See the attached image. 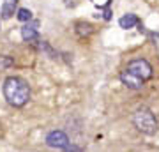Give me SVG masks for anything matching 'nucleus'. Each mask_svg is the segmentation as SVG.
Segmentation results:
<instances>
[{
  "mask_svg": "<svg viewBox=\"0 0 159 152\" xmlns=\"http://www.w3.org/2000/svg\"><path fill=\"white\" fill-rule=\"evenodd\" d=\"M4 97L11 106L21 108L25 106L30 99V87L23 78L18 76H9L4 81Z\"/></svg>",
  "mask_w": 159,
  "mask_h": 152,
  "instance_id": "1",
  "label": "nucleus"
},
{
  "mask_svg": "<svg viewBox=\"0 0 159 152\" xmlns=\"http://www.w3.org/2000/svg\"><path fill=\"white\" fill-rule=\"evenodd\" d=\"M133 122L136 126L138 131H142L145 135H154L157 131V120L154 117V113L148 110V108L142 106L138 108L134 115H133Z\"/></svg>",
  "mask_w": 159,
  "mask_h": 152,
  "instance_id": "2",
  "label": "nucleus"
},
{
  "mask_svg": "<svg viewBox=\"0 0 159 152\" xmlns=\"http://www.w3.org/2000/svg\"><path fill=\"white\" fill-rule=\"evenodd\" d=\"M127 71L133 74L140 76L142 80H148L152 76V66L145 60V58H136V60H131L127 66Z\"/></svg>",
  "mask_w": 159,
  "mask_h": 152,
  "instance_id": "3",
  "label": "nucleus"
},
{
  "mask_svg": "<svg viewBox=\"0 0 159 152\" xmlns=\"http://www.w3.org/2000/svg\"><path fill=\"white\" fill-rule=\"evenodd\" d=\"M46 143L50 147H53V149H67L69 138L62 131H51L50 135L46 136Z\"/></svg>",
  "mask_w": 159,
  "mask_h": 152,
  "instance_id": "4",
  "label": "nucleus"
},
{
  "mask_svg": "<svg viewBox=\"0 0 159 152\" xmlns=\"http://www.w3.org/2000/svg\"><path fill=\"white\" fill-rule=\"evenodd\" d=\"M120 81H122L127 89H131V90H140L143 87V81H145V80H142L140 76L129 73V71L125 69V71L120 73Z\"/></svg>",
  "mask_w": 159,
  "mask_h": 152,
  "instance_id": "5",
  "label": "nucleus"
},
{
  "mask_svg": "<svg viewBox=\"0 0 159 152\" xmlns=\"http://www.w3.org/2000/svg\"><path fill=\"white\" fill-rule=\"evenodd\" d=\"M21 37L23 41H27V43H35V41L39 39V32L35 30V27L32 25H25L21 28Z\"/></svg>",
  "mask_w": 159,
  "mask_h": 152,
  "instance_id": "6",
  "label": "nucleus"
},
{
  "mask_svg": "<svg viewBox=\"0 0 159 152\" xmlns=\"http://www.w3.org/2000/svg\"><path fill=\"white\" fill-rule=\"evenodd\" d=\"M74 30H76V34H78L80 37H89V35L94 32V27L87 21H78L74 25Z\"/></svg>",
  "mask_w": 159,
  "mask_h": 152,
  "instance_id": "7",
  "label": "nucleus"
},
{
  "mask_svg": "<svg viewBox=\"0 0 159 152\" xmlns=\"http://www.w3.org/2000/svg\"><path fill=\"white\" fill-rule=\"evenodd\" d=\"M140 23V20H138V16L136 14H125V16H122L119 20V25H120V28H133L134 25H138Z\"/></svg>",
  "mask_w": 159,
  "mask_h": 152,
  "instance_id": "8",
  "label": "nucleus"
},
{
  "mask_svg": "<svg viewBox=\"0 0 159 152\" xmlns=\"http://www.w3.org/2000/svg\"><path fill=\"white\" fill-rule=\"evenodd\" d=\"M18 6V0H7L6 4L2 6V11H0V14H2V18H6V20H9V18L14 14V9H16Z\"/></svg>",
  "mask_w": 159,
  "mask_h": 152,
  "instance_id": "9",
  "label": "nucleus"
},
{
  "mask_svg": "<svg viewBox=\"0 0 159 152\" xmlns=\"http://www.w3.org/2000/svg\"><path fill=\"white\" fill-rule=\"evenodd\" d=\"M34 44L37 46V48H39L41 51H44L46 55L50 57V58H53V60H55V58H58L57 51L53 50V48H51V46L48 44V43H44V41H39V39H37V41H35V43H34Z\"/></svg>",
  "mask_w": 159,
  "mask_h": 152,
  "instance_id": "10",
  "label": "nucleus"
},
{
  "mask_svg": "<svg viewBox=\"0 0 159 152\" xmlns=\"http://www.w3.org/2000/svg\"><path fill=\"white\" fill-rule=\"evenodd\" d=\"M18 20H20V21H30V20H32V12H30L29 9H20V11H18Z\"/></svg>",
  "mask_w": 159,
  "mask_h": 152,
  "instance_id": "11",
  "label": "nucleus"
},
{
  "mask_svg": "<svg viewBox=\"0 0 159 152\" xmlns=\"http://www.w3.org/2000/svg\"><path fill=\"white\" fill-rule=\"evenodd\" d=\"M12 64H14V60H12L11 57H7V55L0 57V71H2V69H7V67H11Z\"/></svg>",
  "mask_w": 159,
  "mask_h": 152,
  "instance_id": "12",
  "label": "nucleus"
}]
</instances>
